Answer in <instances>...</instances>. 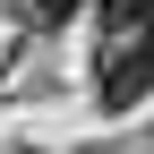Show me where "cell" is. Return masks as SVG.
<instances>
[{
	"label": "cell",
	"mask_w": 154,
	"mask_h": 154,
	"mask_svg": "<svg viewBox=\"0 0 154 154\" xmlns=\"http://www.w3.org/2000/svg\"><path fill=\"white\" fill-rule=\"evenodd\" d=\"M146 94H154V43L146 34H111L103 69H94V103L103 111H137Z\"/></svg>",
	"instance_id": "6da1fadb"
},
{
	"label": "cell",
	"mask_w": 154,
	"mask_h": 154,
	"mask_svg": "<svg viewBox=\"0 0 154 154\" xmlns=\"http://www.w3.org/2000/svg\"><path fill=\"white\" fill-rule=\"evenodd\" d=\"M103 17H111V34H146L154 43V0H103Z\"/></svg>",
	"instance_id": "7a4b0ae2"
},
{
	"label": "cell",
	"mask_w": 154,
	"mask_h": 154,
	"mask_svg": "<svg viewBox=\"0 0 154 154\" xmlns=\"http://www.w3.org/2000/svg\"><path fill=\"white\" fill-rule=\"evenodd\" d=\"M77 9V0H34V17H69Z\"/></svg>",
	"instance_id": "3957f363"
}]
</instances>
